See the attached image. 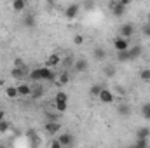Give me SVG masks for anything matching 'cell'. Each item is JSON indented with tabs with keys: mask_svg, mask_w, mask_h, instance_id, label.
<instances>
[{
	"mask_svg": "<svg viewBox=\"0 0 150 148\" xmlns=\"http://www.w3.org/2000/svg\"><path fill=\"white\" fill-rule=\"evenodd\" d=\"M149 136H150L149 127H138L136 129V138H149Z\"/></svg>",
	"mask_w": 150,
	"mask_h": 148,
	"instance_id": "20",
	"label": "cell"
},
{
	"mask_svg": "<svg viewBox=\"0 0 150 148\" xmlns=\"http://www.w3.org/2000/svg\"><path fill=\"white\" fill-rule=\"evenodd\" d=\"M117 59H119L120 63L129 61V54H127V51H119V52H117Z\"/></svg>",
	"mask_w": 150,
	"mask_h": 148,
	"instance_id": "23",
	"label": "cell"
},
{
	"mask_svg": "<svg viewBox=\"0 0 150 148\" xmlns=\"http://www.w3.org/2000/svg\"><path fill=\"white\" fill-rule=\"evenodd\" d=\"M45 2H47V4H52V2H54V0H45Z\"/></svg>",
	"mask_w": 150,
	"mask_h": 148,
	"instance_id": "37",
	"label": "cell"
},
{
	"mask_svg": "<svg viewBox=\"0 0 150 148\" xmlns=\"http://www.w3.org/2000/svg\"><path fill=\"white\" fill-rule=\"evenodd\" d=\"M11 9H12L14 12H23V11L26 9V0H12Z\"/></svg>",
	"mask_w": 150,
	"mask_h": 148,
	"instance_id": "13",
	"label": "cell"
},
{
	"mask_svg": "<svg viewBox=\"0 0 150 148\" xmlns=\"http://www.w3.org/2000/svg\"><path fill=\"white\" fill-rule=\"evenodd\" d=\"M136 147H138V148L149 147V140H147V138H138V141H136Z\"/></svg>",
	"mask_w": 150,
	"mask_h": 148,
	"instance_id": "28",
	"label": "cell"
},
{
	"mask_svg": "<svg viewBox=\"0 0 150 148\" xmlns=\"http://www.w3.org/2000/svg\"><path fill=\"white\" fill-rule=\"evenodd\" d=\"M59 63H61L59 54H51V56H47V59H45V66H49V68H54V66L59 65Z\"/></svg>",
	"mask_w": 150,
	"mask_h": 148,
	"instance_id": "12",
	"label": "cell"
},
{
	"mask_svg": "<svg viewBox=\"0 0 150 148\" xmlns=\"http://www.w3.org/2000/svg\"><path fill=\"white\" fill-rule=\"evenodd\" d=\"M100 91H101V85L94 84V85H91V87H89V96H93V98H98Z\"/></svg>",
	"mask_w": 150,
	"mask_h": 148,
	"instance_id": "22",
	"label": "cell"
},
{
	"mask_svg": "<svg viewBox=\"0 0 150 148\" xmlns=\"http://www.w3.org/2000/svg\"><path fill=\"white\" fill-rule=\"evenodd\" d=\"M110 9H112V14L115 16V18H120V16H124V14H126V5H124V4H120V0L112 2V4H110Z\"/></svg>",
	"mask_w": 150,
	"mask_h": 148,
	"instance_id": "6",
	"label": "cell"
},
{
	"mask_svg": "<svg viewBox=\"0 0 150 148\" xmlns=\"http://www.w3.org/2000/svg\"><path fill=\"white\" fill-rule=\"evenodd\" d=\"M74 44L75 45H82V44H84V37H82L80 33H77V35L74 37Z\"/></svg>",
	"mask_w": 150,
	"mask_h": 148,
	"instance_id": "29",
	"label": "cell"
},
{
	"mask_svg": "<svg viewBox=\"0 0 150 148\" xmlns=\"http://www.w3.org/2000/svg\"><path fill=\"white\" fill-rule=\"evenodd\" d=\"M140 78H142L143 82H150V68H145V70H142V73H140Z\"/></svg>",
	"mask_w": 150,
	"mask_h": 148,
	"instance_id": "25",
	"label": "cell"
},
{
	"mask_svg": "<svg viewBox=\"0 0 150 148\" xmlns=\"http://www.w3.org/2000/svg\"><path fill=\"white\" fill-rule=\"evenodd\" d=\"M119 35L124 38H129L134 35V26L131 25V23H124L120 28H119Z\"/></svg>",
	"mask_w": 150,
	"mask_h": 148,
	"instance_id": "8",
	"label": "cell"
},
{
	"mask_svg": "<svg viewBox=\"0 0 150 148\" xmlns=\"http://www.w3.org/2000/svg\"><path fill=\"white\" fill-rule=\"evenodd\" d=\"M113 47H115L117 52H119V51H127V49H129V40L119 35V37L113 38Z\"/></svg>",
	"mask_w": 150,
	"mask_h": 148,
	"instance_id": "5",
	"label": "cell"
},
{
	"mask_svg": "<svg viewBox=\"0 0 150 148\" xmlns=\"http://www.w3.org/2000/svg\"><path fill=\"white\" fill-rule=\"evenodd\" d=\"M54 72H52V68H49V66H38L35 70H32L30 72V78H33L35 82H40V80H54Z\"/></svg>",
	"mask_w": 150,
	"mask_h": 148,
	"instance_id": "1",
	"label": "cell"
},
{
	"mask_svg": "<svg viewBox=\"0 0 150 148\" xmlns=\"http://www.w3.org/2000/svg\"><path fill=\"white\" fill-rule=\"evenodd\" d=\"M117 113L119 115H129L131 113V106L129 105H126V103H120V105H117Z\"/></svg>",
	"mask_w": 150,
	"mask_h": 148,
	"instance_id": "17",
	"label": "cell"
},
{
	"mask_svg": "<svg viewBox=\"0 0 150 148\" xmlns=\"http://www.w3.org/2000/svg\"><path fill=\"white\" fill-rule=\"evenodd\" d=\"M11 131V122L9 120H0V134H7Z\"/></svg>",
	"mask_w": 150,
	"mask_h": 148,
	"instance_id": "19",
	"label": "cell"
},
{
	"mask_svg": "<svg viewBox=\"0 0 150 148\" xmlns=\"http://www.w3.org/2000/svg\"><path fill=\"white\" fill-rule=\"evenodd\" d=\"M127 54H129V61H133V59L140 58V56H142V45H133V47L129 45Z\"/></svg>",
	"mask_w": 150,
	"mask_h": 148,
	"instance_id": "11",
	"label": "cell"
},
{
	"mask_svg": "<svg viewBox=\"0 0 150 148\" xmlns=\"http://www.w3.org/2000/svg\"><path fill=\"white\" fill-rule=\"evenodd\" d=\"M98 98H100V101H101V103H105V105H112L113 101H115L113 92L110 91V89H105V87H101V91H100Z\"/></svg>",
	"mask_w": 150,
	"mask_h": 148,
	"instance_id": "3",
	"label": "cell"
},
{
	"mask_svg": "<svg viewBox=\"0 0 150 148\" xmlns=\"http://www.w3.org/2000/svg\"><path fill=\"white\" fill-rule=\"evenodd\" d=\"M145 23H149V25H150V12L147 14V21H145Z\"/></svg>",
	"mask_w": 150,
	"mask_h": 148,
	"instance_id": "36",
	"label": "cell"
},
{
	"mask_svg": "<svg viewBox=\"0 0 150 148\" xmlns=\"http://www.w3.org/2000/svg\"><path fill=\"white\" fill-rule=\"evenodd\" d=\"M18 92H19V98H28V96H32V85L30 84H19Z\"/></svg>",
	"mask_w": 150,
	"mask_h": 148,
	"instance_id": "10",
	"label": "cell"
},
{
	"mask_svg": "<svg viewBox=\"0 0 150 148\" xmlns=\"http://www.w3.org/2000/svg\"><path fill=\"white\" fill-rule=\"evenodd\" d=\"M25 26H28V28H32V26H35V18H33L32 14L25 18Z\"/></svg>",
	"mask_w": 150,
	"mask_h": 148,
	"instance_id": "26",
	"label": "cell"
},
{
	"mask_svg": "<svg viewBox=\"0 0 150 148\" xmlns=\"http://www.w3.org/2000/svg\"><path fill=\"white\" fill-rule=\"evenodd\" d=\"M54 108L58 111H67L68 110V96L65 92H58L56 98H54Z\"/></svg>",
	"mask_w": 150,
	"mask_h": 148,
	"instance_id": "2",
	"label": "cell"
},
{
	"mask_svg": "<svg viewBox=\"0 0 150 148\" xmlns=\"http://www.w3.org/2000/svg\"><path fill=\"white\" fill-rule=\"evenodd\" d=\"M58 140H59L61 147H72V145H74V138H72V134H59Z\"/></svg>",
	"mask_w": 150,
	"mask_h": 148,
	"instance_id": "14",
	"label": "cell"
},
{
	"mask_svg": "<svg viewBox=\"0 0 150 148\" xmlns=\"http://www.w3.org/2000/svg\"><path fill=\"white\" fill-rule=\"evenodd\" d=\"M14 66H19V68H23V66H25L23 59H14Z\"/></svg>",
	"mask_w": 150,
	"mask_h": 148,
	"instance_id": "33",
	"label": "cell"
},
{
	"mask_svg": "<svg viewBox=\"0 0 150 148\" xmlns=\"http://www.w3.org/2000/svg\"><path fill=\"white\" fill-rule=\"evenodd\" d=\"M68 82H70V75L67 73V72L59 73V77H58V84H59V85H65V84H68Z\"/></svg>",
	"mask_w": 150,
	"mask_h": 148,
	"instance_id": "21",
	"label": "cell"
},
{
	"mask_svg": "<svg viewBox=\"0 0 150 148\" xmlns=\"http://www.w3.org/2000/svg\"><path fill=\"white\" fill-rule=\"evenodd\" d=\"M32 96L33 98H40L42 96V89L40 87H32Z\"/></svg>",
	"mask_w": 150,
	"mask_h": 148,
	"instance_id": "30",
	"label": "cell"
},
{
	"mask_svg": "<svg viewBox=\"0 0 150 148\" xmlns=\"http://www.w3.org/2000/svg\"><path fill=\"white\" fill-rule=\"evenodd\" d=\"M4 118H5V111L0 108V120H4Z\"/></svg>",
	"mask_w": 150,
	"mask_h": 148,
	"instance_id": "35",
	"label": "cell"
},
{
	"mask_svg": "<svg viewBox=\"0 0 150 148\" xmlns=\"http://www.w3.org/2000/svg\"><path fill=\"white\" fill-rule=\"evenodd\" d=\"M59 131H61V124H59V122H56V120H47V124H45V132H47V134L54 136V134H58Z\"/></svg>",
	"mask_w": 150,
	"mask_h": 148,
	"instance_id": "7",
	"label": "cell"
},
{
	"mask_svg": "<svg viewBox=\"0 0 150 148\" xmlns=\"http://www.w3.org/2000/svg\"><path fill=\"white\" fill-rule=\"evenodd\" d=\"M79 11H80V5H77V4H70V5L65 9V18H67L68 21H74L75 18L79 16Z\"/></svg>",
	"mask_w": 150,
	"mask_h": 148,
	"instance_id": "4",
	"label": "cell"
},
{
	"mask_svg": "<svg viewBox=\"0 0 150 148\" xmlns=\"http://www.w3.org/2000/svg\"><path fill=\"white\" fill-rule=\"evenodd\" d=\"M142 113H143V117H145L147 120H150V103L143 105V108H142Z\"/></svg>",
	"mask_w": 150,
	"mask_h": 148,
	"instance_id": "27",
	"label": "cell"
},
{
	"mask_svg": "<svg viewBox=\"0 0 150 148\" xmlns=\"http://www.w3.org/2000/svg\"><path fill=\"white\" fill-rule=\"evenodd\" d=\"M93 54H94V58H96L98 61H103V59L107 58V52H105V49H101V47H96Z\"/></svg>",
	"mask_w": 150,
	"mask_h": 148,
	"instance_id": "18",
	"label": "cell"
},
{
	"mask_svg": "<svg viewBox=\"0 0 150 148\" xmlns=\"http://www.w3.org/2000/svg\"><path fill=\"white\" fill-rule=\"evenodd\" d=\"M11 77H12V78H16V80L23 78V77H25V66H23V68L14 66V68H12V72H11Z\"/></svg>",
	"mask_w": 150,
	"mask_h": 148,
	"instance_id": "16",
	"label": "cell"
},
{
	"mask_svg": "<svg viewBox=\"0 0 150 148\" xmlns=\"http://www.w3.org/2000/svg\"><path fill=\"white\" fill-rule=\"evenodd\" d=\"M131 2H133V0H120V4H124V5H126V7H127V5H129V4H131Z\"/></svg>",
	"mask_w": 150,
	"mask_h": 148,
	"instance_id": "34",
	"label": "cell"
},
{
	"mask_svg": "<svg viewBox=\"0 0 150 148\" xmlns=\"http://www.w3.org/2000/svg\"><path fill=\"white\" fill-rule=\"evenodd\" d=\"M49 147L51 148H61V143H59V140H52V141L49 143Z\"/></svg>",
	"mask_w": 150,
	"mask_h": 148,
	"instance_id": "32",
	"label": "cell"
},
{
	"mask_svg": "<svg viewBox=\"0 0 150 148\" xmlns=\"http://www.w3.org/2000/svg\"><path fill=\"white\" fill-rule=\"evenodd\" d=\"M103 73L107 75V77H113V75H115V66H113V65H107V66L103 68Z\"/></svg>",
	"mask_w": 150,
	"mask_h": 148,
	"instance_id": "24",
	"label": "cell"
},
{
	"mask_svg": "<svg viewBox=\"0 0 150 148\" xmlns=\"http://www.w3.org/2000/svg\"><path fill=\"white\" fill-rule=\"evenodd\" d=\"M74 68H75V72L84 73V72L89 68V65H87V61H86V59H77V61H75V65H74Z\"/></svg>",
	"mask_w": 150,
	"mask_h": 148,
	"instance_id": "15",
	"label": "cell"
},
{
	"mask_svg": "<svg viewBox=\"0 0 150 148\" xmlns=\"http://www.w3.org/2000/svg\"><path fill=\"white\" fill-rule=\"evenodd\" d=\"M4 92H5V96H7L9 99H18V98H19V92H18V85H5Z\"/></svg>",
	"mask_w": 150,
	"mask_h": 148,
	"instance_id": "9",
	"label": "cell"
},
{
	"mask_svg": "<svg viewBox=\"0 0 150 148\" xmlns=\"http://www.w3.org/2000/svg\"><path fill=\"white\" fill-rule=\"evenodd\" d=\"M143 37L150 38V25L149 23H145V26H143Z\"/></svg>",
	"mask_w": 150,
	"mask_h": 148,
	"instance_id": "31",
	"label": "cell"
}]
</instances>
